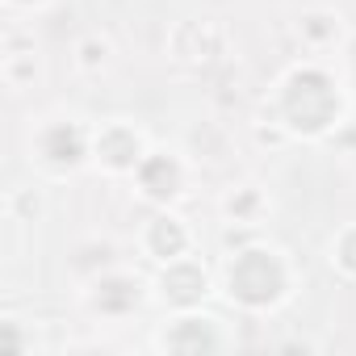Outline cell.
<instances>
[{"instance_id": "6", "label": "cell", "mask_w": 356, "mask_h": 356, "mask_svg": "<svg viewBox=\"0 0 356 356\" xmlns=\"http://www.w3.org/2000/svg\"><path fill=\"white\" fill-rule=\"evenodd\" d=\"M97 155L109 163V168H138L143 163V143H138V134L134 130H126V126H109L101 138H97Z\"/></svg>"}, {"instance_id": "8", "label": "cell", "mask_w": 356, "mask_h": 356, "mask_svg": "<svg viewBox=\"0 0 356 356\" xmlns=\"http://www.w3.org/2000/svg\"><path fill=\"white\" fill-rule=\"evenodd\" d=\"M92 302L105 314H126L130 306H138V281L134 277H105V281H97Z\"/></svg>"}, {"instance_id": "9", "label": "cell", "mask_w": 356, "mask_h": 356, "mask_svg": "<svg viewBox=\"0 0 356 356\" xmlns=\"http://www.w3.org/2000/svg\"><path fill=\"white\" fill-rule=\"evenodd\" d=\"M185 231H181V222L176 218H155L151 222V231H147V248L155 252V256H163V260H176L185 252Z\"/></svg>"}, {"instance_id": "11", "label": "cell", "mask_w": 356, "mask_h": 356, "mask_svg": "<svg viewBox=\"0 0 356 356\" xmlns=\"http://www.w3.org/2000/svg\"><path fill=\"white\" fill-rule=\"evenodd\" d=\"M22 5H38V0H22Z\"/></svg>"}, {"instance_id": "2", "label": "cell", "mask_w": 356, "mask_h": 356, "mask_svg": "<svg viewBox=\"0 0 356 356\" xmlns=\"http://www.w3.org/2000/svg\"><path fill=\"white\" fill-rule=\"evenodd\" d=\"M285 281H289V277H285V264H281V256L268 252V248H248V252H239L235 264H231V273H227L231 298L243 302V306H252V310L273 306V302L285 293Z\"/></svg>"}, {"instance_id": "3", "label": "cell", "mask_w": 356, "mask_h": 356, "mask_svg": "<svg viewBox=\"0 0 356 356\" xmlns=\"http://www.w3.org/2000/svg\"><path fill=\"white\" fill-rule=\"evenodd\" d=\"M38 151H42V159H47L51 168H76V163L84 159L88 143H84V134H80L76 122H55L51 130H42Z\"/></svg>"}, {"instance_id": "10", "label": "cell", "mask_w": 356, "mask_h": 356, "mask_svg": "<svg viewBox=\"0 0 356 356\" xmlns=\"http://www.w3.org/2000/svg\"><path fill=\"white\" fill-rule=\"evenodd\" d=\"M339 264H343L348 273H356V231H348V235L339 239Z\"/></svg>"}, {"instance_id": "4", "label": "cell", "mask_w": 356, "mask_h": 356, "mask_svg": "<svg viewBox=\"0 0 356 356\" xmlns=\"http://www.w3.org/2000/svg\"><path fill=\"white\" fill-rule=\"evenodd\" d=\"M163 298L172 302V306H197L202 298H206V273L197 268V264H189V260H172L168 268H163Z\"/></svg>"}, {"instance_id": "1", "label": "cell", "mask_w": 356, "mask_h": 356, "mask_svg": "<svg viewBox=\"0 0 356 356\" xmlns=\"http://www.w3.org/2000/svg\"><path fill=\"white\" fill-rule=\"evenodd\" d=\"M281 118L298 134H323L339 118V88L327 72L302 67L281 88Z\"/></svg>"}, {"instance_id": "7", "label": "cell", "mask_w": 356, "mask_h": 356, "mask_svg": "<svg viewBox=\"0 0 356 356\" xmlns=\"http://www.w3.org/2000/svg\"><path fill=\"white\" fill-rule=\"evenodd\" d=\"M163 343L172 352H214L218 335H214L210 318H181V323L172 327V335H163Z\"/></svg>"}, {"instance_id": "5", "label": "cell", "mask_w": 356, "mask_h": 356, "mask_svg": "<svg viewBox=\"0 0 356 356\" xmlns=\"http://www.w3.org/2000/svg\"><path fill=\"white\" fill-rule=\"evenodd\" d=\"M138 185L147 189V197L172 202L176 193H181V163H176L172 155H147L138 163Z\"/></svg>"}]
</instances>
